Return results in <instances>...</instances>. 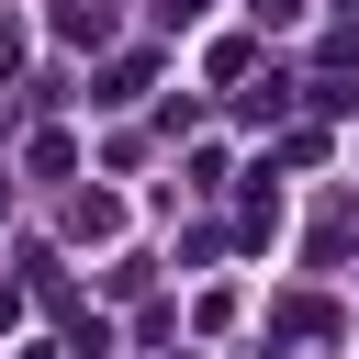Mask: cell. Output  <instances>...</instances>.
<instances>
[{
    "label": "cell",
    "instance_id": "1",
    "mask_svg": "<svg viewBox=\"0 0 359 359\" xmlns=\"http://www.w3.org/2000/svg\"><path fill=\"white\" fill-rule=\"evenodd\" d=\"M135 90H146V56H112V67H101V90H90V101H112V112H123V101H135Z\"/></svg>",
    "mask_w": 359,
    "mask_h": 359
},
{
    "label": "cell",
    "instance_id": "2",
    "mask_svg": "<svg viewBox=\"0 0 359 359\" xmlns=\"http://www.w3.org/2000/svg\"><path fill=\"white\" fill-rule=\"evenodd\" d=\"M56 34H112V0H56Z\"/></svg>",
    "mask_w": 359,
    "mask_h": 359
},
{
    "label": "cell",
    "instance_id": "3",
    "mask_svg": "<svg viewBox=\"0 0 359 359\" xmlns=\"http://www.w3.org/2000/svg\"><path fill=\"white\" fill-rule=\"evenodd\" d=\"M247 11H258L269 34H280V22H303V0H247Z\"/></svg>",
    "mask_w": 359,
    "mask_h": 359
}]
</instances>
